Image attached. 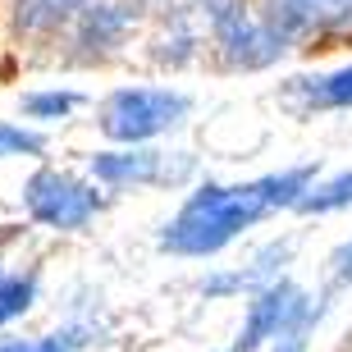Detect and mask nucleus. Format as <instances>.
Masks as SVG:
<instances>
[{"instance_id":"obj_13","label":"nucleus","mask_w":352,"mask_h":352,"mask_svg":"<svg viewBox=\"0 0 352 352\" xmlns=\"http://www.w3.org/2000/svg\"><path fill=\"white\" fill-rule=\"evenodd\" d=\"M348 206H352V170H343L334 179H316L307 197L298 201V215H334Z\"/></svg>"},{"instance_id":"obj_11","label":"nucleus","mask_w":352,"mask_h":352,"mask_svg":"<svg viewBox=\"0 0 352 352\" xmlns=\"http://www.w3.org/2000/svg\"><path fill=\"white\" fill-rule=\"evenodd\" d=\"M284 101L298 115H329V110H352V65L325 69V74H302L284 82Z\"/></svg>"},{"instance_id":"obj_10","label":"nucleus","mask_w":352,"mask_h":352,"mask_svg":"<svg viewBox=\"0 0 352 352\" xmlns=\"http://www.w3.org/2000/svg\"><path fill=\"white\" fill-rule=\"evenodd\" d=\"M87 0H5V19H10L14 41L23 46H51L65 37L69 19L82 10Z\"/></svg>"},{"instance_id":"obj_7","label":"nucleus","mask_w":352,"mask_h":352,"mask_svg":"<svg viewBox=\"0 0 352 352\" xmlns=\"http://www.w3.org/2000/svg\"><path fill=\"white\" fill-rule=\"evenodd\" d=\"M138 23H142V14L133 0H87L74 19H69L65 37V60L74 65H105L110 55H119L138 37Z\"/></svg>"},{"instance_id":"obj_19","label":"nucleus","mask_w":352,"mask_h":352,"mask_svg":"<svg viewBox=\"0 0 352 352\" xmlns=\"http://www.w3.org/2000/svg\"><path fill=\"white\" fill-rule=\"evenodd\" d=\"M0 352H37V339H14V334H0Z\"/></svg>"},{"instance_id":"obj_18","label":"nucleus","mask_w":352,"mask_h":352,"mask_svg":"<svg viewBox=\"0 0 352 352\" xmlns=\"http://www.w3.org/2000/svg\"><path fill=\"white\" fill-rule=\"evenodd\" d=\"M320 293H325L329 302H339L343 293H352V234L343 238L334 252H329V261H325V284H320Z\"/></svg>"},{"instance_id":"obj_8","label":"nucleus","mask_w":352,"mask_h":352,"mask_svg":"<svg viewBox=\"0 0 352 352\" xmlns=\"http://www.w3.org/2000/svg\"><path fill=\"white\" fill-rule=\"evenodd\" d=\"M243 302H248V307H243V325H238L229 352H265L316 302V293H307L298 279L279 274V279H270V284L252 288Z\"/></svg>"},{"instance_id":"obj_9","label":"nucleus","mask_w":352,"mask_h":352,"mask_svg":"<svg viewBox=\"0 0 352 352\" xmlns=\"http://www.w3.org/2000/svg\"><path fill=\"white\" fill-rule=\"evenodd\" d=\"M288 261H293V238H270L265 248H256L243 265H220L197 279V293L206 302H238L248 298L252 288L270 284L279 274H288Z\"/></svg>"},{"instance_id":"obj_20","label":"nucleus","mask_w":352,"mask_h":352,"mask_svg":"<svg viewBox=\"0 0 352 352\" xmlns=\"http://www.w3.org/2000/svg\"><path fill=\"white\" fill-rule=\"evenodd\" d=\"M19 234H23V229H19V224H10V229H5V234H0V274L10 270V261H5V248H10V243H14V238H19Z\"/></svg>"},{"instance_id":"obj_4","label":"nucleus","mask_w":352,"mask_h":352,"mask_svg":"<svg viewBox=\"0 0 352 352\" xmlns=\"http://www.w3.org/2000/svg\"><path fill=\"white\" fill-rule=\"evenodd\" d=\"M192 110V96L179 87H115L101 101V133L115 146H142L174 133Z\"/></svg>"},{"instance_id":"obj_6","label":"nucleus","mask_w":352,"mask_h":352,"mask_svg":"<svg viewBox=\"0 0 352 352\" xmlns=\"http://www.w3.org/2000/svg\"><path fill=\"white\" fill-rule=\"evenodd\" d=\"M293 51H329L352 41V0H252Z\"/></svg>"},{"instance_id":"obj_1","label":"nucleus","mask_w":352,"mask_h":352,"mask_svg":"<svg viewBox=\"0 0 352 352\" xmlns=\"http://www.w3.org/2000/svg\"><path fill=\"white\" fill-rule=\"evenodd\" d=\"M316 179H320L316 165H288V170L243 183H197L179 201V210L160 224L156 248L179 261H210L224 248H234L238 238H248L261 220L279 210H298V201Z\"/></svg>"},{"instance_id":"obj_2","label":"nucleus","mask_w":352,"mask_h":352,"mask_svg":"<svg viewBox=\"0 0 352 352\" xmlns=\"http://www.w3.org/2000/svg\"><path fill=\"white\" fill-rule=\"evenodd\" d=\"M201 32H206V51L220 55L224 69H243V74L270 69L293 51L284 32L265 23L252 0H206Z\"/></svg>"},{"instance_id":"obj_5","label":"nucleus","mask_w":352,"mask_h":352,"mask_svg":"<svg viewBox=\"0 0 352 352\" xmlns=\"http://www.w3.org/2000/svg\"><path fill=\"white\" fill-rule=\"evenodd\" d=\"M87 174L105 192H142V188H183L197 174L192 151H160V146H105L87 156Z\"/></svg>"},{"instance_id":"obj_12","label":"nucleus","mask_w":352,"mask_h":352,"mask_svg":"<svg viewBox=\"0 0 352 352\" xmlns=\"http://www.w3.org/2000/svg\"><path fill=\"white\" fill-rule=\"evenodd\" d=\"M41 298V270L28 265V270H5L0 274V329H10L14 320H23Z\"/></svg>"},{"instance_id":"obj_3","label":"nucleus","mask_w":352,"mask_h":352,"mask_svg":"<svg viewBox=\"0 0 352 352\" xmlns=\"http://www.w3.org/2000/svg\"><path fill=\"white\" fill-rule=\"evenodd\" d=\"M23 215L28 224H37L46 234H82L87 224H96L110 192L91 174H74V170H55V165H37L23 179Z\"/></svg>"},{"instance_id":"obj_17","label":"nucleus","mask_w":352,"mask_h":352,"mask_svg":"<svg viewBox=\"0 0 352 352\" xmlns=\"http://www.w3.org/2000/svg\"><path fill=\"white\" fill-rule=\"evenodd\" d=\"M14 156H46V133L0 119V160H14Z\"/></svg>"},{"instance_id":"obj_16","label":"nucleus","mask_w":352,"mask_h":352,"mask_svg":"<svg viewBox=\"0 0 352 352\" xmlns=\"http://www.w3.org/2000/svg\"><path fill=\"white\" fill-rule=\"evenodd\" d=\"M138 14L146 19H156V28L165 23H201V10H206V0H133Z\"/></svg>"},{"instance_id":"obj_15","label":"nucleus","mask_w":352,"mask_h":352,"mask_svg":"<svg viewBox=\"0 0 352 352\" xmlns=\"http://www.w3.org/2000/svg\"><path fill=\"white\" fill-rule=\"evenodd\" d=\"M82 105V96L74 87H46V91H28L23 96V115L37 119V124H55V119H69Z\"/></svg>"},{"instance_id":"obj_14","label":"nucleus","mask_w":352,"mask_h":352,"mask_svg":"<svg viewBox=\"0 0 352 352\" xmlns=\"http://www.w3.org/2000/svg\"><path fill=\"white\" fill-rule=\"evenodd\" d=\"M329 307H334V302H329L325 293H316V302H311V307H307V311H302L298 320H293V325H288L265 352H311V339H316V329H320V320L329 316Z\"/></svg>"}]
</instances>
